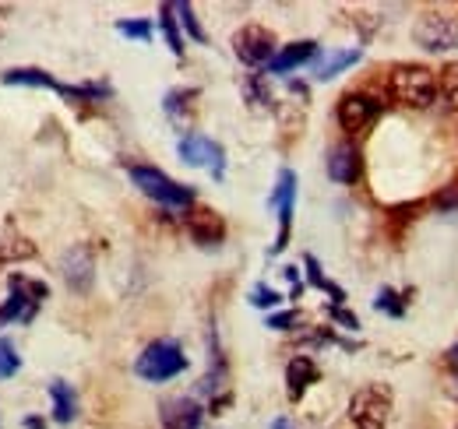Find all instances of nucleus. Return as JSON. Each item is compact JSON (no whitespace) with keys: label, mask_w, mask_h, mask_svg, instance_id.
I'll use <instances>...</instances> for the list:
<instances>
[{"label":"nucleus","mask_w":458,"mask_h":429,"mask_svg":"<svg viewBox=\"0 0 458 429\" xmlns=\"http://www.w3.org/2000/svg\"><path fill=\"white\" fill-rule=\"evenodd\" d=\"M388 92L399 106L427 109L437 99V74L423 63H395L388 71Z\"/></svg>","instance_id":"obj_1"},{"label":"nucleus","mask_w":458,"mask_h":429,"mask_svg":"<svg viewBox=\"0 0 458 429\" xmlns=\"http://www.w3.org/2000/svg\"><path fill=\"white\" fill-rule=\"evenodd\" d=\"M127 176H131V183H134L145 198H152V201L163 205V208H191V205H194V187L176 183L173 176H166V172L156 169V165H127Z\"/></svg>","instance_id":"obj_2"},{"label":"nucleus","mask_w":458,"mask_h":429,"mask_svg":"<svg viewBox=\"0 0 458 429\" xmlns=\"http://www.w3.org/2000/svg\"><path fill=\"white\" fill-rule=\"evenodd\" d=\"M134 370L148 383H166V380H173V376H180L187 370V356H183V349L173 338H156L152 345H145V352L138 356Z\"/></svg>","instance_id":"obj_3"},{"label":"nucleus","mask_w":458,"mask_h":429,"mask_svg":"<svg viewBox=\"0 0 458 429\" xmlns=\"http://www.w3.org/2000/svg\"><path fill=\"white\" fill-rule=\"evenodd\" d=\"M392 391L385 383H367L352 394L349 401V419L356 429H388V416H392Z\"/></svg>","instance_id":"obj_4"},{"label":"nucleus","mask_w":458,"mask_h":429,"mask_svg":"<svg viewBox=\"0 0 458 429\" xmlns=\"http://www.w3.org/2000/svg\"><path fill=\"white\" fill-rule=\"evenodd\" d=\"M47 296H50V285L47 282H32L25 274H11V296L0 307V327H7L11 321L29 324L36 317V310H39V303Z\"/></svg>","instance_id":"obj_5"},{"label":"nucleus","mask_w":458,"mask_h":429,"mask_svg":"<svg viewBox=\"0 0 458 429\" xmlns=\"http://www.w3.org/2000/svg\"><path fill=\"white\" fill-rule=\"evenodd\" d=\"M412 39L427 54L458 50V14H452V11H423L412 25Z\"/></svg>","instance_id":"obj_6"},{"label":"nucleus","mask_w":458,"mask_h":429,"mask_svg":"<svg viewBox=\"0 0 458 429\" xmlns=\"http://www.w3.org/2000/svg\"><path fill=\"white\" fill-rule=\"evenodd\" d=\"M233 54L247 67H268V60L279 54V43L265 25H243L233 36Z\"/></svg>","instance_id":"obj_7"},{"label":"nucleus","mask_w":458,"mask_h":429,"mask_svg":"<svg viewBox=\"0 0 458 429\" xmlns=\"http://www.w3.org/2000/svg\"><path fill=\"white\" fill-rule=\"evenodd\" d=\"M176 156H180V162H187L194 169H212L216 180H223V172H226V152H223V145L212 141V138H205V134H183L180 145H176Z\"/></svg>","instance_id":"obj_8"},{"label":"nucleus","mask_w":458,"mask_h":429,"mask_svg":"<svg viewBox=\"0 0 458 429\" xmlns=\"http://www.w3.org/2000/svg\"><path fill=\"white\" fill-rule=\"evenodd\" d=\"M335 116H339V127H343L345 134H363V130H370L377 123L381 103L374 96H367V92H345L343 99H339Z\"/></svg>","instance_id":"obj_9"},{"label":"nucleus","mask_w":458,"mask_h":429,"mask_svg":"<svg viewBox=\"0 0 458 429\" xmlns=\"http://www.w3.org/2000/svg\"><path fill=\"white\" fill-rule=\"evenodd\" d=\"M60 271H64V278H67V285L74 292H89L92 289V278H96V257H92V250L85 243H78V247H71L64 254Z\"/></svg>","instance_id":"obj_10"},{"label":"nucleus","mask_w":458,"mask_h":429,"mask_svg":"<svg viewBox=\"0 0 458 429\" xmlns=\"http://www.w3.org/2000/svg\"><path fill=\"white\" fill-rule=\"evenodd\" d=\"M187 232L201 247H219L226 240V222L212 212V208H194V212L187 214Z\"/></svg>","instance_id":"obj_11"},{"label":"nucleus","mask_w":458,"mask_h":429,"mask_svg":"<svg viewBox=\"0 0 458 429\" xmlns=\"http://www.w3.org/2000/svg\"><path fill=\"white\" fill-rule=\"evenodd\" d=\"M318 54H321V46H318L314 39L289 43V46H283L279 54L268 60V74H289V71H296V67H303V63L318 60Z\"/></svg>","instance_id":"obj_12"},{"label":"nucleus","mask_w":458,"mask_h":429,"mask_svg":"<svg viewBox=\"0 0 458 429\" xmlns=\"http://www.w3.org/2000/svg\"><path fill=\"white\" fill-rule=\"evenodd\" d=\"M205 408L194 398H173L163 405V429H201Z\"/></svg>","instance_id":"obj_13"},{"label":"nucleus","mask_w":458,"mask_h":429,"mask_svg":"<svg viewBox=\"0 0 458 429\" xmlns=\"http://www.w3.org/2000/svg\"><path fill=\"white\" fill-rule=\"evenodd\" d=\"M360 172H363V159H360V152L352 148V145H335L332 152H328V176L335 180V183H356L360 180Z\"/></svg>","instance_id":"obj_14"},{"label":"nucleus","mask_w":458,"mask_h":429,"mask_svg":"<svg viewBox=\"0 0 458 429\" xmlns=\"http://www.w3.org/2000/svg\"><path fill=\"white\" fill-rule=\"evenodd\" d=\"M318 376H321V370H318V363L310 359V356H293L286 366V383H289V398L293 401H300L303 394H307V387L310 383H318Z\"/></svg>","instance_id":"obj_15"},{"label":"nucleus","mask_w":458,"mask_h":429,"mask_svg":"<svg viewBox=\"0 0 458 429\" xmlns=\"http://www.w3.org/2000/svg\"><path fill=\"white\" fill-rule=\"evenodd\" d=\"M50 398H54V419L60 426H71L78 419V394L67 380H54L50 383Z\"/></svg>","instance_id":"obj_16"},{"label":"nucleus","mask_w":458,"mask_h":429,"mask_svg":"<svg viewBox=\"0 0 458 429\" xmlns=\"http://www.w3.org/2000/svg\"><path fill=\"white\" fill-rule=\"evenodd\" d=\"M0 81H4V85H21V88H54V92H60L57 78L47 74V71H39V67H14V71H7Z\"/></svg>","instance_id":"obj_17"},{"label":"nucleus","mask_w":458,"mask_h":429,"mask_svg":"<svg viewBox=\"0 0 458 429\" xmlns=\"http://www.w3.org/2000/svg\"><path fill=\"white\" fill-rule=\"evenodd\" d=\"M363 60V50H339V54L325 56L321 63H318V71H314V78L318 81H332V78H339L345 67H352V63H360Z\"/></svg>","instance_id":"obj_18"},{"label":"nucleus","mask_w":458,"mask_h":429,"mask_svg":"<svg viewBox=\"0 0 458 429\" xmlns=\"http://www.w3.org/2000/svg\"><path fill=\"white\" fill-rule=\"evenodd\" d=\"M303 268H307V282H310L314 289L328 292V296L335 299V307H343L345 292L339 289V285H335V282H328V278H325V271H321V265H318V257H310V254H307V257H303Z\"/></svg>","instance_id":"obj_19"},{"label":"nucleus","mask_w":458,"mask_h":429,"mask_svg":"<svg viewBox=\"0 0 458 429\" xmlns=\"http://www.w3.org/2000/svg\"><path fill=\"white\" fill-rule=\"evenodd\" d=\"M268 205H272L276 212H279V208H296V172H293V169H283V172H279Z\"/></svg>","instance_id":"obj_20"},{"label":"nucleus","mask_w":458,"mask_h":429,"mask_svg":"<svg viewBox=\"0 0 458 429\" xmlns=\"http://www.w3.org/2000/svg\"><path fill=\"white\" fill-rule=\"evenodd\" d=\"M159 29H163V36H166V46L173 50V56H183V36H180L173 4H163V7H159Z\"/></svg>","instance_id":"obj_21"},{"label":"nucleus","mask_w":458,"mask_h":429,"mask_svg":"<svg viewBox=\"0 0 458 429\" xmlns=\"http://www.w3.org/2000/svg\"><path fill=\"white\" fill-rule=\"evenodd\" d=\"M173 14H176V25H183V32H187V36H191L194 43H205V39H208L191 4H183V0H180V4H173Z\"/></svg>","instance_id":"obj_22"},{"label":"nucleus","mask_w":458,"mask_h":429,"mask_svg":"<svg viewBox=\"0 0 458 429\" xmlns=\"http://www.w3.org/2000/svg\"><path fill=\"white\" fill-rule=\"evenodd\" d=\"M437 96H445V103L458 109V63H448L445 71H437Z\"/></svg>","instance_id":"obj_23"},{"label":"nucleus","mask_w":458,"mask_h":429,"mask_svg":"<svg viewBox=\"0 0 458 429\" xmlns=\"http://www.w3.org/2000/svg\"><path fill=\"white\" fill-rule=\"evenodd\" d=\"M116 32L127 36V39L148 43V39H152V21H148V18H123V21H116Z\"/></svg>","instance_id":"obj_24"},{"label":"nucleus","mask_w":458,"mask_h":429,"mask_svg":"<svg viewBox=\"0 0 458 429\" xmlns=\"http://www.w3.org/2000/svg\"><path fill=\"white\" fill-rule=\"evenodd\" d=\"M21 370V356H18V349H14V341H7V338H0V380H7V376H14Z\"/></svg>","instance_id":"obj_25"},{"label":"nucleus","mask_w":458,"mask_h":429,"mask_svg":"<svg viewBox=\"0 0 458 429\" xmlns=\"http://www.w3.org/2000/svg\"><path fill=\"white\" fill-rule=\"evenodd\" d=\"M374 310H381L388 317H405V303H402V296L395 289H381L377 299H374Z\"/></svg>","instance_id":"obj_26"},{"label":"nucleus","mask_w":458,"mask_h":429,"mask_svg":"<svg viewBox=\"0 0 458 429\" xmlns=\"http://www.w3.org/2000/svg\"><path fill=\"white\" fill-rule=\"evenodd\" d=\"M187 99H198V88H173L170 96L163 99V109L170 113L173 120H180V109H187Z\"/></svg>","instance_id":"obj_27"},{"label":"nucleus","mask_w":458,"mask_h":429,"mask_svg":"<svg viewBox=\"0 0 458 429\" xmlns=\"http://www.w3.org/2000/svg\"><path fill=\"white\" fill-rule=\"evenodd\" d=\"M250 303H254L258 310H272V307L283 303V296H279L272 285H254V289H250Z\"/></svg>","instance_id":"obj_28"},{"label":"nucleus","mask_w":458,"mask_h":429,"mask_svg":"<svg viewBox=\"0 0 458 429\" xmlns=\"http://www.w3.org/2000/svg\"><path fill=\"white\" fill-rule=\"evenodd\" d=\"M243 92H247V99H250V103H258V106H268V103H272V92L261 85V78H258V74H250V78L243 81Z\"/></svg>","instance_id":"obj_29"},{"label":"nucleus","mask_w":458,"mask_h":429,"mask_svg":"<svg viewBox=\"0 0 458 429\" xmlns=\"http://www.w3.org/2000/svg\"><path fill=\"white\" fill-rule=\"evenodd\" d=\"M434 208H437V212H458V183H452V187H445V190L434 194Z\"/></svg>","instance_id":"obj_30"},{"label":"nucleus","mask_w":458,"mask_h":429,"mask_svg":"<svg viewBox=\"0 0 458 429\" xmlns=\"http://www.w3.org/2000/svg\"><path fill=\"white\" fill-rule=\"evenodd\" d=\"M265 324H268L272 331H289L293 324H300V314H296V310H286V314H272V317H268Z\"/></svg>","instance_id":"obj_31"},{"label":"nucleus","mask_w":458,"mask_h":429,"mask_svg":"<svg viewBox=\"0 0 458 429\" xmlns=\"http://www.w3.org/2000/svg\"><path fill=\"white\" fill-rule=\"evenodd\" d=\"M332 317L343 324L345 331H356L360 327V321H356V314H349V310H343V307H332Z\"/></svg>","instance_id":"obj_32"},{"label":"nucleus","mask_w":458,"mask_h":429,"mask_svg":"<svg viewBox=\"0 0 458 429\" xmlns=\"http://www.w3.org/2000/svg\"><path fill=\"white\" fill-rule=\"evenodd\" d=\"M25 429H47V419H39V416H29V419H25Z\"/></svg>","instance_id":"obj_33"},{"label":"nucleus","mask_w":458,"mask_h":429,"mask_svg":"<svg viewBox=\"0 0 458 429\" xmlns=\"http://www.w3.org/2000/svg\"><path fill=\"white\" fill-rule=\"evenodd\" d=\"M448 366L458 374V345H452V349H448Z\"/></svg>","instance_id":"obj_34"},{"label":"nucleus","mask_w":458,"mask_h":429,"mask_svg":"<svg viewBox=\"0 0 458 429\" xmlns=\"http://www.w3.org/2000/svg\"><path fill=\"white\" fill-rule=\"evenodd\" d=\"M272 429H296V426H293V423H289L286 416H279V419H276V423H272Z\"/></svg>","instance_id":"obj_35"}]
</instances>
